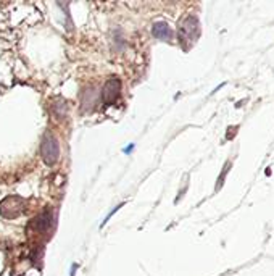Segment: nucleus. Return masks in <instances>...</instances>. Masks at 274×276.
<instances>
[{"label":"nucleus","mask_w":274,"mask_h":276,"mask_svg":"<svg viewBox=\"0 0 274 276\" xmlns=\"http://www.w3.org/2000/svg\"><path fill=\"white\" fill-rule=\"evenodd\" d=\"M200 28H198V20L197 16H187V18L181 23L179 26V40L184 45V48H189L190 44L197 39Z\"/></svg>","instance_id":"nucleus-1"},{"label":"nucleus","mask_w":274,"mask_h":276,"mask_svg":"<svg viewBox=\"0 0 274 276\" xmlns=\"http://www.w3.org/2000/svg\"><path fill=\"white\" fill-rule=\"evenodd\" d=\"M58 155H60V147H58V142L53 137V134L45 133L42 144H40V157H42L44 163L52 167L58 161Z\"/></svg>","instance_id":"nucleus-2"},{"label":"nucleus","mask_w":274,"mask_h":276,"mask_svg":"<svg viewBox=\"0 0 274 276\" xmlns=\"http://www.w3.org/2000/svg\"><path fill=\"white\" fill-rule=\"evenodd\" d=\"M24 205H26V202H24L21 197L10 196L0 202V215L5 216L7 220H12V218L20 216L24 212Z\"/></svg>","instance_id":"nucleus-3"},{"label":"nucleus","mask_w":274,"mask_h":276,"mask_svg":"<svg viewBox=\"0 0 274 276\" xmlns=\"http://www.w3.org/2000/svg\"><path fill=\"white\" fill-rule=\"evenodd\" d=\"M120 86H121L120 79H116V78L110 79L108 83L105 84V87H103V102L106 105H112L116 99H118V95H120Z\"/></svg>","instance_id":"nucleus-4"},{"label":"nucleus","mask_w":274,"mask_h":276,"mask_svg":"<svg viewBox=\"0 0 274 276\" xmlns=\"http://www.w3.org/2000/svg\"><path fill=\"white\" fill-rule=\"evenodd\" d=\"M152 34H153L156 39H161V40H171V39H173V31L170 29L168 24L163 23V21L153 24Z\"/></svg>","instance_id":"nucleus-5"},{"label":"nucleus","mask_w":274,"mask_h":276,"mask_svg":"<svg viewBox=\"0 0 274 276\" xmlns=\"http://www.w3.org/2000/svg\"><path fill=\"white\" fill-rule=\"evenodd\" d=\"M132 149H134V145H128V147H126V149H124V152H126V153H128V152H131Z\"/></svg>","instance_id":"nucleus-6"}]
</instances>
